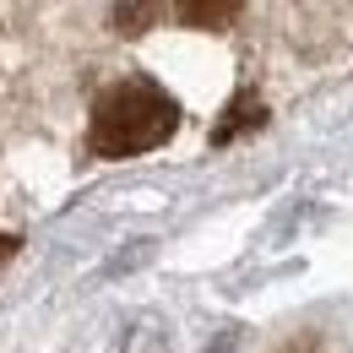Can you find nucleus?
Segmentation results:
<instances>
[{
	"label": "nucleus",
	"instance_id": "20e7f679",
	"mask_svg": "<svg viewBox=\"0 0 353 353\" xmlns=\"http://www.w3.org/2000/svg\"><path fill=\"white\" fill-rule=\"evenodd\" d=\"M11 256H17V239H11V234H0V266L11 261Z\"/></svg>",
	"mask_w": 353,
	"mask_h": 353
},
{
	"label": "nucleus",
	"instance_id": "7ed1b4c3",
	"mask_svg": "<svg viewBox=\"0 0 353 353\" xmlns=\"http://www.w3.org/2000/svg\"><path fill=\"white\" fill-rule=\"evenodd\" d=\"M266 353H332V348H326V337H321V332H288L283 343H272Z\"/></svg>",
	"mask_w": 353,
	"mask_h": 353
},
{
	"label": "nucleus",
	"instance_id": "f257e3e1",
	"mask_svg": "<svg viewBox=\"0 0 353 353\" xmlns=\"http://www.w3.org/2000/svg\"><path fill=\"white\" fill-rule=\"evenodd\" d=\"M179 125V103L152 82H114L92 103L88 147L98 158H136L163 147Z\"/></svg>",
	"mask_w": 353,
	"mask_h": 353
},
{
	"label": "nucleus",
	"instance_id": "f03ea898",
	"mask_svg": "<svg viewBox=\"0 0 353 353\" xmlns=\"http://www.w3.org/2000/svg\"><path fill=\"white\" fill-rule=\"evenodd\" d=\"M234 17H239V6H179V22H201V28H223Z\"/></svg>",
	"mask_w": 353,
	"mask_h": 353
}]
</instances>
